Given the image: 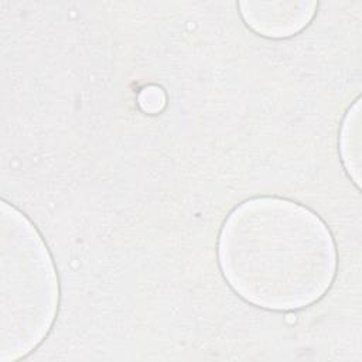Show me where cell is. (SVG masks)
Returning a JSON list of instances; mask_svg holds the SVG:
<instances>
[{"instance_id":"obj_1","label":"cell","mask_w":362,"mask_h":362,"mask_svg":"<svg viewBox=\"0 0 362 362\" xmlns=\"http://www.w3.org/2000/svg\"><path fill=\"white\" fill-rule=\"evenodd\" d=\"M218 259L239 297L274 311L318 301L337 270L327 225L298 202L274 197L247 199L229 214L219 233Z\"/></svg>"},{"instance_id":"obj_2","label":"cell","mask_w":362,"mask_h":362,"mask_svg":"<svg viewBox=\"0 0 362 362\" xmlns=\"http://www.w3.org/2000/svg\"><path fill=\"white\" fill-rule=\"evenodd\" d=\"M8 219L10 226L1 219V361L20 359L42 342L59 301L58 276L40 233L13 206Z\"/></svg>"},{"instance_id":"obj_3","label":"cell","mask_w":362,"mask_h":362,"mask_svg":"<svg viewBox=\"0 0 362 362\" xmlns=\"http://www.w3.org/2000/svg\"><path fill=\"white\" fill-rule=\"evenodd\" d=\"M240 16L255 33L267 38L296 35L315 16L317 3H253L238 4Z\"/></svg>"}]
</instances>
